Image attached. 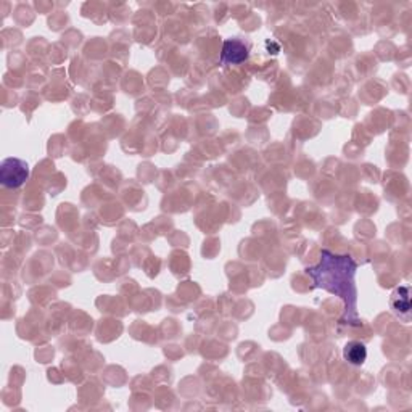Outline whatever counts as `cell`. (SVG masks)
<instances>
[{"mask_svg":"<svg viewBox=\"0 0 412 412\" xmlns=\"http://www.w3.org/2000/svg\"><path fill=\"white\" fill-rule=\"evenodd\" d=\"M356 269L358 263L350 255H335L328 250L321 251V261L318 266L306 269L316 288H324L343 300L345 314L341 322L353 326L359 324L358 288L354 282Z\"/></svg>","mask_w":412,"mask_h":412,"instance_id":"1","label":"cell"},{"mask_svg":"<svg viewBox=\"0 0 412 412\" xmlns=\"http://www.w3.org/2000/svg\"><path fill=\"white\" fill-rule=\"evenodd\" d=\"M343 358L351 366H363L367 359V348L361 341H348L343 348Z\"/></svg>","mask_w":412,"mask_h":412,"instance_id":"5","label":"cell"},{"mask_svg":"<svg viewBox=\"0 0 412 412\" xmlns=\"http://www.w3.org/2000/svg\"><path fill=\"white\" fill-rule=\"evenodd\" d=\"M29 177V166L20 158H7L0 164V182L4 187L20 189Z\"/></svg>","mask_w":412,"mask_h":412,"instance_id":"2","label":"cell"},{"mask_svg":"<svg viewBox=\"0 0 412 412\" xmlns=\"http://www.w3.org/2000/svg\"><path fill=\"white\" fill-rule=\"evenodd\" d=\"M390 308L396 318L401 319L404 324L411 322V287L401 285L390 296Z\"/></svg>","mask_w":412,"mask_h":412,"instance_id":"4","label":"cell"},{"mask_svg":"<svg viewBox=\"0 0 412 412\" xmlns=\"http://www.w3.org/2000/svg\"><path fill=\"white\" fill-rule=\"evenodd\" d=\"M250 55V46L243 41L237 39H227L223 44V52H221V63L223 65H240L248 60Z\"/></svg>","mask_w":412,"mask_h":412,"instance_id":"3","label":"cell"}]
</instances>
